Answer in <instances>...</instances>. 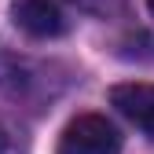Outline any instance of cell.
Segmentation results:
<instances>
[{
	"mask_svg": "<svg viewBox=\"0 0 154 154\" xmlns=\"http://www.w3.org/2000/svg\"><path fill=\"white\" fill-rule=\"evenodd\" d=\"M55 154H121V132L103 114H77L63 128Z\"/></svg>",
	"mask_w": 154,
	"mask_h": 154,
	"instance_id": "1",
	"label": "cell"
},
{
	"mask_svg": "<svg viewBox=\"0 0 154 154\" xmlns=\"http://www.w3.org/2000/svg\"><path fill=\"white\" fill-rule=\"evenodd\" d=\"M110 106H118L121 118H128L147 140H154V85L125 81L110 88Z\"/></svg>",
	"mask_w": 154,
	"mask_h": 154,
	"instance_id": "2",
	"label": "cell"
},
{
	"mask_svg": "<svg viewBox=\"0 0 154 154\" xmlns=\"http://www.w3.org/2000/svg\"><path fill=\"white\" fill-rule=\"evenodd\" d=\"M11 18L29 37H59V33H66V18H63L55 0H15Z\"/></svg>",
	"mask_w": 154,
	"mask_h": 154,
	"instance_id": "3",
	"label": "cell"
},
{
	"mask_svg": "<svg viewBox=\"0 0 154 154\" xmlns=\"http://www.w3.org/2000/svg\"><path fill=\"white\" fill-rule=\"evenodd\" d=\"M0 154H8V136H4V128H0Z\"/></svg>",
	"mask_w": 154,
	"mask_h": 154,
	"instance_id": "4",
	"label": "cell"
},
{
	"mask_svg": "<svg viewBox=\"0 0 154 154\" xmlns=\"http://www.w3.org/2000/svg\"><path fill=\"white\" fill-rule=\"evenodd\" d=\"M147 8H150V11H154V0H147Z\"/></svg>",
	"mask_w": 154,
	"mask_h": 154,
	"instance_id": "5",
	"label": "cell"
}]
</instances>
